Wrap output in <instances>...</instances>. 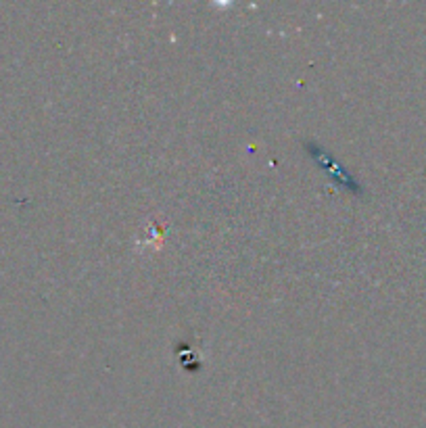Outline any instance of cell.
Segmentation results:
<instances>
[{
    "instance_id": "6da1fadb",
    "label": "cell",
    "mask_w": 426,
    "mask_h": 428,
    "mask_svg": "<svg viewBox=\"0 0 426 428\" xmlns=\"http://www.w3.org/2000/svg\"><path fill=\"white\" fill-rule=\"evenodd\" d=\"M313 150H316V159H318V163H320V165H324L322 169L330 171V167H332V176H334V180L347 182V188H356V182L349 178L347 171H345L343 167H340V165H336V163H334V159H332L328 153H324V150H322V148H318V146H313Z\"/></svg>"
}]
</instances>
